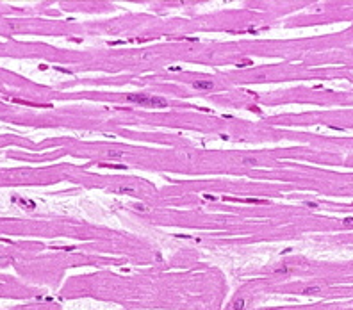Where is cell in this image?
Masks as SVG:
<instances>
[{"label":"cell","instance_id":"7","mask_svg":"<svg viewBox=\"0 0 353 310\" xmlns=\"http://www.w3.org/2000/svg\"><path fill=\"white\" fill-rule=\"evenodd\" d=\"M344 225H346V226H353V217H346Z\"/></svg>","mask_w":353,"mask_h":310},{"label":"cell","instance_id":"1","mask_svg":"<svg viewBox=\"0 0 353 310\" xmlns=\"http://www.w3.org/2000/svg\"><path fill=\"white\" fill-rule=\"evenodd\" d=\"M127 100L143 107H168V100L159 96H148V94H127Z\"/></svg>","mask_w":353,"mask_h":310},{"label":"cell","instance_id":"10","mask_svg":"<svg viewBox=\"0 0 353 310\" xmlns=\"http://www.w3.org/2000/svg\"><path fill=\"white\" fill-rule=\"evenodd\" d=\"M136 209H139V210H143V212H144V210H146V207H143V205H136Z\"/></svg>","mask_w":353,"mask_h":310},{"label":"cell","instance_id":"4","mask_svg":"<svg viewBox=\"0 0 353 310\" xmlns=\"http://www.w3.org/2000/svg\"><path fill=\"white\" fill-rule=\"evenodd\" d=\"M321 292V287L319 285H307V287L302 289V294L303 296H314V294H319Z\"/></svg>","mask_w":353,"mask_h":310},{"label":"cell","instance_id":"9","mask_svg":"<svg viewBox=\"0 0 353 310\" xmlns=\"http://www.w3.org/2000/svg\"><path fill=\"white\" fill-rule=\"evenodd\" d=\"M307 207H312V209H316L317 203H314V202H307Z\"/></svg>","mask_w":353,"mask_h":310},{"label":"cell","instance_id":"2","mask_svg":"<svg viewBox=\"0 0 353 310\" xmlns=\"http://www.w3.org/2000/svg\"><path fill=\"white\" fill-rule=\"evenodd\" d=\"M193 87L198 89V91H210V89H214V82H209V80H195V82H193Z\"/></svg>","mask_w":353,"mask_h":310},{"label":"cell","instance_id":"5","mask_svg":"<svg viewBox=\"0 0 353 310\" xmlns=\"http://www.w3.org/2000/svg\"><path fill=\"white\" fill-rule=\"evenodd\" d=\"M114 191L120 193V194H134V193H136V189L132 187V186H118Z\"/></svg>","mask_w":353,"mask_h":310},{"label":"cell","instance_id":"6","mask_svg":"<svg viewBox=\"0 0 353 310\" xmlns=\"http://www.w3.org/2000/svg\"><path fill=\"white\" fill-rule=\"evenodd\" d=\"M123 155H125V153H123V151H118V150H109L107 151L109 159H121Z\"/></svg>","mask_w":353,"mask_h":310},{"label":"cell","instance_id":"8","mask_svg":"<svg viewBox=\"0 0 353 310\" xmlns=\"http://www.w3.org/2000/svg\"><path fill=\"white\" fill-rule=\"evenodd\" d=\"M275 273H276V274H282V273H289V269H287V267H282V269H276Z\"/></svg>","mask_w":353,"mask_h":310},{"label":"cell","instance_id":"11","mask_svg":"<svg viewBox=\"0 0 353 310\" xmlns=\"http://www.w3.org/2000/svg\"><path fill=\"white\" fill-rule=\"evenodd\" d=\"M9 259H0V264H7Z\"/></svg>","mask_w":353,"mask_h":310},{"label":"cell","instance_id":"3","mask_svg":"<svg viewBox=\"0 0 353 310\" xmlns=\"http://www.w3.org/2000/svg\"><path fill=\"white\" fill-rule=\"evenodd\" d=\"M245 307H246V298H243V296H237L230 305L232 310H245Z\"/></svg>","mask_w":353,"mask_h":310}]
</instances>
